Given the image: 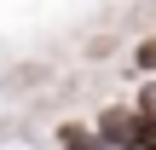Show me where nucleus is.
<instances>
[{
	"mask_svg": "<svg viewBox=\"0 0 156 150\" xmlns=\"http://www.w3.org/2000/svg\"><path fill=\"white\" fill-rule=\"evenodd\" d=\"M139 64H145V69H156V40H145V46H139Z\"/></svg>",
	"mask_w": 156,
	"mask_h": 150,
	"instance_id": "nucleus-2",
	"label": "nucleus"
},
{
	"mask_svg": "<svg viewBox=\"0 0 156 150\" xmlns=\"http://www.w3.org/2000/svg\"><path fill=\"white\" fill-rule=\"evenodd\" d=\"M139 127H145V116H139V110L110 104V110H98L93 139H98V150H139Z\"/></svg>",
	"mask_w": 156,
	"mask_h": 150,
	"instance_id": "nucleus-1",
	"label": "nucleus"
}]
</instances>
